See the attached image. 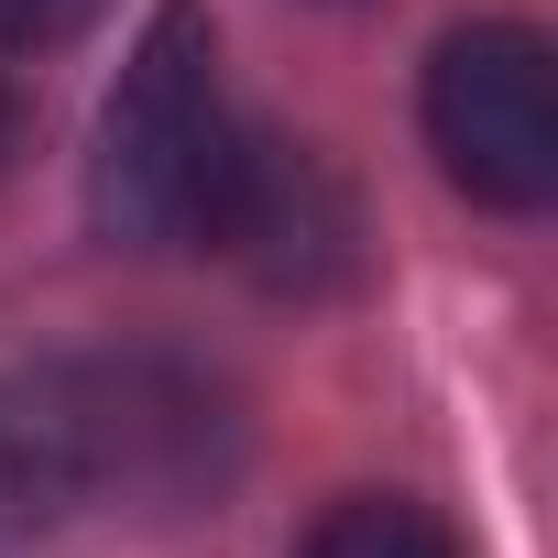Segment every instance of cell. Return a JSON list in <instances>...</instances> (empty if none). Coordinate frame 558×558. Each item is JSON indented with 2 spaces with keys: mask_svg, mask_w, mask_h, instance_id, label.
I'll use <instances>...</instances> for the list:
<instances>
[{
  "mask_svg": "<svg viewBox=\"0 0 558 558\" xmlns=\"http://www.w3.org/2000/svg\"><path fill=\"white\" fill-rule=\"evenodd\" d=\"M241 110L219 88V45L197 0H154V23L99 99V154H88V208L132 252H208L230 175H241Z\"/></svg>",
  "mask_w": 558,
  "mask_h": 558,
  "instance_id": "cell-1",
  "label": "cell"
},
{
  "mask_svg": "<svg viewBox=\"0 0 558 558\" xmlns=\"http://www.w3.org/2000/svg\"><path fill=\"white\" fill-rule=\"evenodd\" d=\"M45 405H56V449H66L77 493H121V504L175 514L230 482V405L208 373H186L165 351L45 373Z\"/></svg>",
  "mask_w": 558,
  "mask_h": 558,
  "instance_id": "cell-2",
  "label": "cell"
},
{
  "mask_svg": "<svg viewBox=\"0 0 558 558\" xmlns=\"http://www.w3.org/2000/svg\"><path fill=\"white\" fill-rule=\"evenodd\" d=\"M427 154L460 197L504 208V219H536L558 197V66H547V34L525 23H471L427 56Z\"/></svg>",
  "mask_w": 558,
  "mask_h": 558,
  "instance_id": "cell-3",
  "label": "cell"
},
{
  "mask_svg": "<svg viewBox=\"0 0 558 558\" xmlns=\"http://www.w3.org/2000/svg\"><path fill=\"white\" fill-rule=\"evenodd\" d=\"M208 252H230L274 296H318L362 263V219H351V186L329 175V154L241 132V175H230V208H219Z\"/></svg>",
  "mask_w": 558,
  "mask_h": 558,
  "instance_id": "cell-4",
  "label": "cell"
},
{
  "mask_svg": "<svg viewBox=\"0 0 558 558\" xmlns=\"http://www.w3.org/2000/svg\"><path fill=\"white\" fill-rule=\"evenodd\" d=\"M66 504H77V482H66L45 384H0V547H23V536L56 525Z\"/></svg>",
  "mask_w": 558,
  "mask_h": 558,
  "instance_id": "cell-5",
  "label": "cell"
},
{
  "mask_svg": "<svg viewBox=\"0 0 558 558\" xmlns=\"http://www.w3.org/2000/svg\"><path fill=\"white\" fill-rule=\"evenodd\" d=\"M296 558H460V536H449L438 514L395 504V493H351V504H329V514L307 525Z\"/></svg>",
  "mask_w": 558,
  "mask_h": 558,
  "instance_id": "cell-6",
  "label": "cell"
},
{
  "mask_svg": "<svg viewBox=\"0 0 558 558\" xmlns=\"http://www.w3.org/2000/svg\"><path fill=\"white\" fill-rule=\"evenodd\" d=\"M99 23V0H0V45H66Z\"/></svg>",
  "mask_w": 558,
  "mask_h": 558,
  "instance_id": "cell-7",
  "label": "cell"
},
{
  "mask_svg": "<svg viewBox=\"0 0 558 558\" xmlns=\"http://www.w3.org/2000/svg\"><path fill=\"white\" fill-rule=\"evenodd\" d=\"M12 154H23V110H12V88H0V175H12Z\"/></svg>",
  "mask_w": 558,
  "mask_h": 558,
  "instance_id": "cell-8",
  "label": "cell"
}]
</instances>
